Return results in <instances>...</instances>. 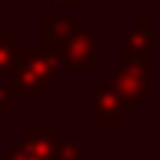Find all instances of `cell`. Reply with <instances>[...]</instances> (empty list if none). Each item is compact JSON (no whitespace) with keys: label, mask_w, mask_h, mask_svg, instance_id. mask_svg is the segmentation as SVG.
<instances>
[{"label":"cell","mask_w":160,"mask_h":160,"mask_svg":"<svg viewBox=\"0 0 160 160\" xmlns=\"http://www.w3.org/2000/svg\"><path fill=\"white\" fill-rule=\"evenodd\" d=\"M21 145L30 151V154H36L39 160H57L59 139H57V131H53L51 125H45V128H30L27 139H24Z\"/></svg>","instance_id":"cell-4"},{"label":"cell","mask_w":160,"mask_h":160,"mask_svg":"<svg viewBox=\"0 0 160 160\" xmlns=\"http://www.w3.org/2000/svg\"><path fill=\"white\" fill-rule=\"evenodd\" d=\"M113 92L125 101V107L139 104L148 98V83H145V65L142 62H128L113 71Z\"/></svg>","instance_id":"cell-2"},{"label":"cell","mask_w":160,"mask_h":160,"mask_svg":"<svg viewBox=\"0 0 160 160\" xmlns=\"http://www.w3.org/2000/svg\"><path fill=\"white\" fill-rule=\"evenodd\" d=\"M0 74H3V71H0ZM18 98H24V95H21V86H18V80H15V83H9V80L0 77V110H3V113L15 110Z\"/></svg>","instance_id":"cell-8"},{"label":"cell","mask_w":160,"mask_h":160,"mask_svg":"<svg viewBox=\"0 0 160 160\" xmlns=\"http://www.w3.org/2000/svg\"><path fill=\"white\" fill-rule=\"evenodd\" d=\"M125 101L113 92V86L95 89V125H122Z\"/></svg>","instance_id":"cell-5"},{"label":"cell","mask_w":160,"mask_h":160,"mask_svg":"<svg viewBox=\"0 0 160 160\" xmlns=\"http://www.w3.org/2000/svg\"><path fill=\"white\" fill-rule=\"evenodd\" d=\"M57 160H80V142H62L59 139Z\"/></svg>","instance_id":"cell-9"},{"label":"cell","mask_w":160,"mask_h":160,"mask_svg":"<svg viewBox=\"0 0 160 160\" xmlns=\"http://www.w3.org/2000/svg\"><path fill=\"white\" fill-rule=\"evenodd\" d=\"M53 3H77V0H53Z\"/></svg>","instance_id":"cell-11"},{"label":"cell","mask_w":160,"mask_h":160,"mask_svg":"<svg viewBox=\"0 0 160 160\" xmlns=\"http://www.w3.org/2000/svg\"><path fill=\"white\" fill-rule=\"evenodd\" d=\"M74 30H77V21H71V18H45V21H42V45L53 51V48H57L65 36H71Z\"/></svg>","instance_id":"cell-6"},{"label":"cell","mask_w":160,"mask_h":160,"mask_svg":"<svg viewBox=\"0 0 160 160\" xmlns=\"http://www.w3.org/2000/svg\"><path fill=\"white\" fill-rule=\"evenodd\" d=\"M6 160H39V157H36V154H30V151H27V148H24V145H21V142H18V145H15V148H12V151H9V154H6Z\"/></svg>","instance_id":"cell-10"},{"label":"cell","mask_w":160,"mask_h":160,"mask_svg":"<svg viewBox=\"0 0 160 160\" xmlns=\"http://www.w3.org/2000/svg\"><path fill=\"white\" fill-rule=\"evenodd\" d=\"M59 68V59L53 51L45 45H18V59H15V74L24 98H39V92L53 80Z\"/></svg>","instance_id":"cell-1"},{"label":"cell","mask_w":160,"mask_h":160,"mask_svg":"<svg viewBox=\"0 0 160 160\" xmlns=\"http://www.w3.org/2000/svg\"><path fill=\"white\" fill-rule=\"evenodd\" d=\"M53 53H57V59L65 68L89 71L92 68V36L83 33V30H74L71 36H65V39L53 48Z\"/></svg>","instance_id":"cell-3"},{"label":"cell","mask_w":160,"mask_h":160,"mask_svg":"<svg viewBox=\"0 0 160 160\" xmlns=\"http://www.w3.org/2000/svg\"><path fill=\"white\" fill-rule=\"evenodd\" d=\"M15 59H18V45L15 36L6 30V33H0V71H15Z\"/></svg>","instance_id":"cell-7"}]
</instances>
